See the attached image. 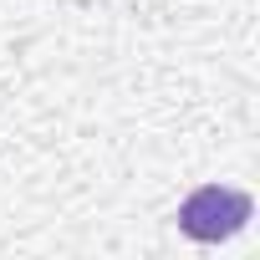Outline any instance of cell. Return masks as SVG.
I'll return each mask as SVG.
<instances>
[{
  "label": "cell",
  "instance_id": "6da1fadb",
  "mask_svg": "<svg viewBox=\"0 0 260 260\" xmlns=\"http://www.w3.org/2000/svg\"><path fill=\"white\" fill-rule=\"evenodd\" d=\"M250 209H255L250 194L224 189V184H204V189H194L179 204V230L189 240H199V245H219V240H230V235L245 230Z\"/></svg>",
  "mask_w": 260,
  "mask_h": 260
}]
</instances>
